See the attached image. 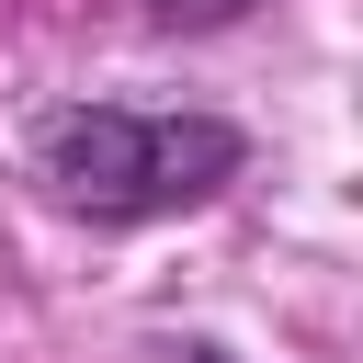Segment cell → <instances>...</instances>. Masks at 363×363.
<instances>
[{"label":"cell","mask_w":363,"mask_h":363,"mask_svg":"<svg viewBox=\"0 0 363 363\" xmlns=\"http://www.w3.org/2000/svg\"><path fill=\"white\" fill-rule=\"evenodd\" d=\"M23 170L79 227H170L250 182V125L216 102H45Z\"/></svg>","instance_id":"obj_1"},{"label":"cell","mask_w":363,"mask_h":363,"mask_svg":"<svg viewBox=\"0 0 363 363\" xmlns=\"http://www.w3.org/2000/svg\"><path fill=\"white\" fill-rule=\"evenodd\" d=\"M261 0H147V23L159 34H227V23H250Z\"/></svg>","instance_id":"obj_2"},{"label":"cell","mask_w":363,"mask_h":363,"mask_svg":"<svg viewBox=\"0 0 363 363\" xmlns=\"http://www.w3.org/2000/svg\"><path fill=\"white\" fill-rule=\"evenodd\" d=\"M170 363H238V352H216V340H182V352H170Z\"/></svg>","instance_id":"obj_3"}]
</instances>
